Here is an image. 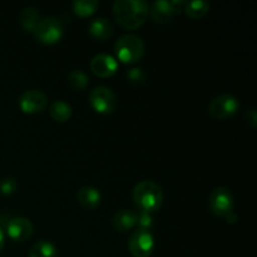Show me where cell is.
I'll use <instances>...</instances> for the list:
<instances>
[{"mask_svg":"<svg viewBox=\"0 0 257 257\" xmlns=\"http://www.w3.org/2000/svg\"><path fill=\"white\" fill-rule=\"evenodd\" d=\"M5 231L8 237L14 242H25L32 237L34 227L29 218L14 217L8 221Z\"/></svg>","mask_w":257,"mask_h":257,"instance_id":"10","label":"cell"},{"mask_svg":"<svg viewBox=\"0 0 257 257\" xmlns=\"http://www.w3.org/2000/svg\"><path fill=\"white\" fill-rule=\"evenodd\" d=\"M39 12L34 7H25L19 14V24L23 28V30L27 33H34L35 28L40 23Z\"/></svg>","mask_w":257,"mask_h":257,"instance_id":"16","label":"cell"},{"mask_svg":"<svg viewBox=\"0 0 257 257\" xmlns=\"http://www.w3.org/2000/svg\"><path fill=\"white\" fill-rule=\"evenodd\" d=\"M88 32L92 35L94 39L100 40H108L113 37L114 34V27L112 23L105 18H97V19L92 20L88 25Z\"/></svg>","mask_w":257,"mask_h":257,"instance_id":"12","label":"cell"},{"mask_svg":"<svg viewBox=\"0 0 257 257\" xmlns=\"http://www.w3.org/2000/svg\"><path fill=\"white\" fill-rule=\"evenodd\" d=\"M90 70L99 78H110L117 73L118 62L109 54H98L90 60Z\"/></svg>","mask_w":257,"mask_h":257,"instance_id":"11","label":"cell"},{"mask_svg":"<svg viewBox=\"0 0 257 257\" xmlns=\"http://www.w3.org/2000/svg\"><path fill=\"white\" fill-rule=\"evenodd\" d=\"M18 190V182L15 178L7 177L0 181V193L4 196H10Z\"/></svg>","mask_w":257,"mask_h":257,"instance_id":"22","label":"cell"},{"mask_svg":"<svg viewBox=\"0 0 257 257\" xmlns=\"http://www.w3.org/2000/svg\"><path fill=\"white\" fill-rule=\"evenodd\" d=\"M4 245H5V233L4 231H3V228L0 227V252H2L3 248H4Z\"/></svg>","mask_w":257,"mask_h":257,"instance_id":"26","label":"cell"},{"mask_svg":"<svg viewBox=\"0 0 257 257\" xmlns=\"http://www.w3.org/2000/svg\"><path fill=\"white\" fill-rule=\"evenodd\" d=\"M114 52L117 59L123 64H135L140 62L145 55L146 45L140 37L127 34L120 37L114 44Z\"/></svg>","mask_w":257,"mask_h":257,"instance_id":"3","label":"cell"},{"mask_svg":"<svg viewBox=\"0 0 257 257\" xmlns=\"http://www.w3.org/2000/svg\"><path fill=\"white\" fill-rule=\"evenodd\" d=\"M150 4L143 0H117L113 3L114 19L123 29L136 30L147 20Z\"/></svg>","mask_w":257,"mask_h":257,"instance_id":"1","label":"cell"},{"mask_svg":"<svg viewBox=\"0 0 257 257\" xmlns=\"http://www.w3.org/2000/svg\"><path fill=\"white\" fill-rule=\"evenodd\" d=\"M240 103L231 94H221L213 98L210 103L208 113L215 120H225L233 117L238 112Z\"/></svg>","mask_w":257,"mask_h":257,"instance_id":"8","label":"cell"},{"mask_svg":"<svg viewBox=\"0 0 257 257\" xmlns=\"http://www.w3.org/2000/svg\"><path fill=\"white\" fill-rule=\"evenodd\" d=\"M18 104L25 114H38L47 108L48 97L42 90L30 89L20 95Z\"/></svg>","mask_w":257,"mask_h":257,"instance_id":"9","label":"cell"},{"mask_svg":"<svg viewBox=\"0 0 257 257\" xmlns=\"http://www.w3.org/2000/svg\"><path fill=\"white\" fill-rule=\"evenodd\" d=\"M58 250L50 241L40 240L35 242L29 250V257H57Z\"/></svg>","mask_w":257,"mask_h":257,"instance_id":"19","label":"cell"},{"mask_svg":"<svg viewBox=\"0 0 257 257\" xmlns=\"http://www.w3.org/2000/svg\"><path fill=\"white\" fill-rule=\"evenodd\" d=\"M89 104L99 114H112L117 108V95L110 88L97 87L89 93Z\"/></svg>","mask_w":257,"mask_h":257,"instance_id":"6","label":"cell"},{"mask_svg":"<svg viewBox=\"0 0 257 257\" xmlns=\"http://www.w3.org/2000/svg\"><path fill=\"white\" fill-rule=\"evenodd\" d=\"M49 114L55 122L65 123L72 117L73 109L68 103L63 102V100H55L49 107Z\"/></svg>","mask_w":257,"mask_h":257,"instance_id":"17","label":"cell"},{"mask_svg":"<svg viewBox=\"0 0 257 257\" xmlns=\"http://www.w3.org/2000/svg\"><path fill=\"white\" fill-rule=\"evenodd\" d=\"M99 3L97 0H75L73 3V12L80 18L92 17L97 12Z\"/></svg>","mask_w":257,"mask_h":257,"instance_id":"20","label":"cell"},{"mask_svg":"<svg viewBox=\"0 0 257 257\" xmlns=\"http://www.w3.org/2000/svg\"><path fill=\"white\" fill-rule=\"evenodd\" d=\"M156 247L155 237L151 231L137 228L128 240V251L133 257H150Z\"/></svg>","mask_w":257,"mask_h":257,"instance_id":"7","label":"cell"},{"mask_svg":"<svg viewBox=\"0 0 257 257\" xmlns=\"http://www.w3.org/2000/svg\"><path fill=\"white\" fill-rule=\"evenodd\" d=\"M138 216L132 210H120L112 220L113 228L118 232H128L137 226Z\"/></svg>","mask_w":257,"mask_h":257,"instance_id":"15","label":"cell"},{"mask_svg":"<svg viewBox=\"0 0 257 257\" xmlns=\"http://www.w3.org/2000/svg\"><path fill=\"white\" fill-rule=\"evenodd\" d=\"M208 208L212 215L226 218L235 212V200L231 191L226 187H215L208 198Z\"/></svg>","mask_w":257,"mask_h":257,"instance_id":"5","label":"cell"},{"mask_svg":"<svg viewBox=\"0 0 257 257\" xmlns=\"http://www.w3.org/2000/svg\"><path fill=\"white\" fill-rule=\"evenodd\" d=\"M210 8L211 5L208 2L197 0V2L186 3L183 7V13L190 19H201L210 12Z\"/></svg>","mask_w":257,"mask_h":257,"instance_id":"18","label":"cell"},{"mask_svg":"<svg viewBox=\"0 0 257 257\" xmlns=\"http://www.w3.org/2000/svg\"><path fill=\"white\" fill-rule=\"evenodd\" d=\"M245 119H246V123H247L248 125H250L251 128H256V125H257V114H256V110L253 109H250L248 110L247 113H246V115H245Z\"/></svg>","mask_w":257,"mask_h":257,"instance_id":"25","label":"cell"},{"mask_svg":"<svg viewBox=\"0 0 257 257\" xmlns=\"http://www.w3.org/2000/svg\"><path fill=\"white\" fill-rule=\"evenodd\" d=\"M68 83L72 89L77 90V92H83L88 87L89 78L82 70H73L68 77Z\"/></svg>","mask_w":257,"mask_h":257,"instance_id":"21","label":"cell"},{"mask_svg":"<svg viewBox=\"0 0 257 257\" xmlns=\"http://www.w3.org/2000/svg\"><path fill=\"white\" fill-rule=\"evenodd\" d=\"M148 14L151 15V19L157 24H166L172 19L176 12L172 7V3L160 0V2L153 3Z\"/></svg>","mask_w":257,"mask_h":257,"instance_id":"13","label":"cell"},{"mask_svg":"<svg viewBox=\"0 0 257 257\" xmlns=\"http://www.w3.org/2000/svg\"><path fill=\"white\" fill-rule=\"evenodd\" d=\"M125 77L133 84H142L146 82V73L141 68H132V69L128 70Z\"/></svg>","mask_w":257,"mask_h":257,"instance_id":"23","label":"cell"},{"mask_svg":"<svg viewBox=\"0 0 257 257\" xmlns=\"http://www.w3.org/2000/svg\"><path fill=\"white\" fill-rule=\"evenodd\" d=\"M138 221L137 225L140 226L138 228H143V230H148L150 231L151 226H152V217H151L150 213H145V212H138Z\"/></svg>","mask_w":257,"mask_h":257,"instance_id":"24","label":"cell"},{"mask_svg":"<svg viewBox=\"0 0 257 257\" xmlns=\"http://www.w3.org/2000/svg\"><path fill=\"white\" fill-rule=\"evenodd\" d=\"M77 201L83 208L92 211L100 205L102 195L98 188L85 186V187L79 188V191L77 192Z\"/></svg>","mask_w":257,"mask_h":257,"instance_id":"14","label":"cell"},{"mask_svg":"<svg viewBox=\"0 0 257 257\" xmlns=\"http://www.w3.org/2000/svg\"><path fill=\"white\" fill-rule=\"evenodd\" d=\"M132 197L140 212L150 213V215L160 211L165 200L162 187L150 180L138 182L133 188Z\"/></svg>","mask_w":257,"mask_h":257,"instance_id":"2","label":"cell"},{"mask_svg":"<svg viewBox=\"0 0 257 257\" xmlns=\"http://www.w3.org/2000/svg\"><path fill=\"white\" fill-rule=\"evenodd\" d=\"M33 35L40 44L54 45L62 40L64 35V28L60 20L54 17H49L40 20Z\"/></svg>","mask_w":257,"mask_h":257,"instance_id":"4","label":"cell"}]
</instances>
